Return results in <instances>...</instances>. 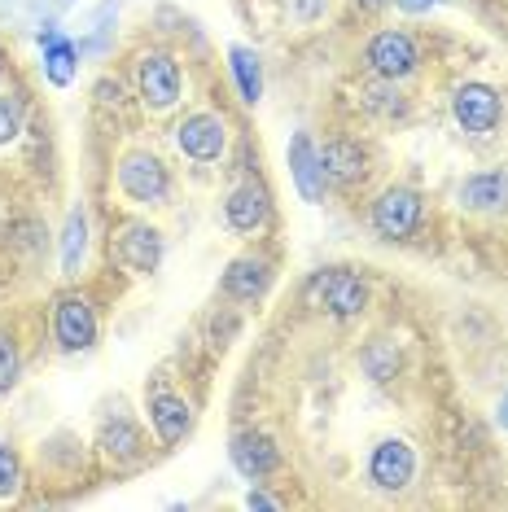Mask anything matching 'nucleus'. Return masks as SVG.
<instances>
[{
  "mask_svg": "<svg viewBox=\"0 0 508 512\" xmlns=\"http://www.w3.org/2000/svg\"><path fill=\"white\" fill-rule=\"evenodd\" d=\"M307 307L329 311L333 320H355L368 307V285L346 267H325L307 281Z\"/></svg>",
  "mask_w": 508,
  "mask_h": 512,
  "instance_id": "1",
  "label": "nucleus"
},
{
  "mask_svg": "<svg viewBox=\"0 0 508 512\" xmlns=\"http://www.w3.org/2000/svg\"><path fill=\"white\" fill-rule=\"evenodd\" d=\"M119 189L132 197L136 206H163L167 189H171V176H167L163 158L149 154V149H132V154H123V162H119Z\"/></svg>",
  "mask_w": 508,
  "mask_h": 512,
  "instance_id": "2",
  "label": "nucleus"
},
{
  "mask_svg": "<svg viewBox=\"0 0 508 512\" xmlns=\"http://www.w3.org/2000/svg\"><path fill=\"white\" fill-rule=\"evenodd\" d=\"M417 224H421V193L417 189H403V184H395V189H386L373 202V228H377V237L408 241L412 232H417Z\"/></svg>",
  "mask_w": 508,
  "mask_h": 512,
  "instance_id": "3",
  "label": "nucleus"
},
{
  "mask_svg": "<svg viewBox=\"0 0 508 512\" xmlns=\"http://www.w3.org/2000/svg\"><path fill=\"white\" fill-rule=\"evenodd\" d=\"M136 84H141V97L149 110H171L180 101V66L171 53H145L141 66H136Z\"/></svg>",
  "mask_w": 508,
  "mask_h": 512,
  "instance_id": "4",
  "label": "nucleus"
},
{
  "mask_svg": "<svg viewBox=\"0 0 508 512\" xmlns=\"http://www.w3.org/2000/svg\"><path fill=\"white\" fill-rule=\"evenodd\" d=\"M452 114L469 136H487V132H495V123H500L504 101H500V92L487 84H460L452 97Z\"/></svg>",
  "mask_w": 508,
  "mask_h": 512,
  "instance_id": "5",
  "label": "nucleus"
},
{
  "mask_svg": "<svg viewBox=\"0 0 508 512\" xmlns=\"http://www.w3.org/2000/svg\"><path fill=\"white\" fill-rule=\"evenodd\" d=\"M53 333H57V346H62V351H88V346L97 342V316H92L84 294L57 298Z\"/></svg>",
  "mask_w": 508,
  "mask_h": 512,
  "instance_id": "6",
  "label": "nucleus"
},
{
  "mask_svg": "<svg viewBox=\"0 0 508 512\" xmlns=\"http://www.w3.org/2000/svg\"><path fill=\"white\" fill-rule=\"evenodd\" d=\"M412 473H417V456L403 438L377 442L373 456H368V477H373L377 491H403L412 482Z\"/></svg>",
  "mask_w": 508,
  "mask_h": 512,
  "instance_id": "7",
  "label": "nucleus"
},
{
  "mask_svg": "<svg viewBox=\"0 0 508 512\" xmlns=\"http://www.w3.org/2000/svg\"><path fill=\"white\" fill-rule=\"evenodd\" d=\"M114 259L136 276L158 272V263H163V232L149 224H127L119 232V241H114Z\"/></svg>",
  "mask_w": 508,
  "mask_h": 512,
  "instance_id": "8",
  "label": "nucleus"
},
{
  "mask_svg": "<svg viewBox=\"0 0 508 512\" xmlns=\"http://www.w3.org/2000/svg\"><path fill=\"white\" fill-rule=\"evenodd\" d=\"M176 145L184 158L193 162H215L224 154V119L219 114H189L180 127H176Z\"/></svg>",
  "mask_w": 508,
  "mask_h": 512,
  "instance_id": "9",
  "label": "nucleus"
},
{
  "mask_svg": "<svg viewBox=\"0 0 508 512\" xmlns=\"http://www.w3.org/2000/svg\"><path fill=\"white\" fill-rule=\"evenodd\" d=\"M417 44L403 31H381V36L368 40V66L381 75V79H403L417 71Z\"/></svg>",
  "mask_w": 508,
  "mask_h": 512,
  "instance_id": "10",
  "label": "nucleus"
},
{
  "mask_svg": "<svg viewBox=\"0 0 508 512\" xmlns=\"http://www.w3.org/2000/svg\"><path fill=\"white\" fill-rule=\"evenodd\" d=\"M224 215H228V228L233 232H259L263 224H268V215H272V197L263 184H241V189L228 193V202H224Z\"/></svg>",
  "mask_w": 508,
  "mask_h": 512,
  "instance_id": "11",
  "label": "nucleus"
},
{
  "mask_svg": "<svg viewBox=\"0 0 508 512\" xmlns=\"http://www.w3.org/2000/svg\"><path fill=\"white\" fill-rule=\"evenodd\" d=\"M228 456H233L237 473H246L250 482H259V477H268L276 464H281V451H276V442L268 434H254V429H246V434L233 438V447H228Z\"/></svg>",
  "mask_w": 508,
  "mask_h": 512,
  "instance_id": "12",
  "label": "nucleus"
},
{
  "mask_svg": "<svg viewBox=\"0 0 508 512\" xmlns=\"http://www.w3.org/2000/svg\"><path fill=\"white\" fill-rule=\"evenodd\" d=\"M290 176L303 193V202H320L325 197V167H320V149L311 145L307 132H298L290 141Z\"/></svg>",
  "mask_w": 508,
  "mask_h": 512,
  "instance_id": "13",
  "label": "nucleus"
},
{
  "mask_svg": "<svg viewBox=\"0 0 508 512\" xmlns=\"http://www.w3.org/2000/svg\"><path fill=\"white\" fill-rule=\"evenodd\" d=\"M149 425H154V434L163 438L167 447H176L193 425V407L184 403L180 394H154V399H149Z\"/></svg>",
  "mask_w": 508,
  "mask_h": 512,
  "instance_id": "14",
  "label": "nucleus"
},
{
  "mask_svg": "<svg viewBox=\"0 0 508 512\" xmlns=\"http://www.w3.org/2000/svg\"><path fill=\"white\" fill-rule=\"evenodd\" d=\"M320 167H325V184H338V189H351V184L364 180V149L355 141H333L320 149Z\"/></svg>",
  "mask_w": 508,
  "mask_h": 512,
  "instance_id": "15",
  "label": "nucleus"
},
{
  "mask_svg": "<svg viewBox=\"0 0 508 512\" xmlns=\"http://www.w3.org/2000/svg\"><path fill=\"white\" fill-rule=\"evenodd\" d=\"M460 202L469 211H504L508 206V176L504 171H478L460 184Z\"/></svg>",
  "mask_w": 508,
  "mask_h": 512,
  "instance_id": "16",
  "label": "nucleus"
},
{
  "mask_svg": "<svg viewBox=\"0 0 508 512\" xmlns=\"http://www.w3.org/2000/svg\"><path fill=\"white\" fill-rule=\"evenodd\" d=\"M272 285V267L263 263V259H233L228 263V272H224V294H233L241 302H250V298H259L263 289Z\"/></svg>",
  "mask_w": 508,
  "mask_h": 512,
  "instance_id": "17",
  "label": "nucleus"
},
{
  "mask_svg": "<svg viewBox=\"0 0 508 512\" xmlns=\"http://www.w3.org/2000/svg\"><path fill=\"white\" fill-rule=\"evenodd\" d=\"M44 44V79H49L53 88H66L75 79V44L62 36V31H44L40 36Z\"/></svg>",
  "mask_w": 508,
  "mask_h": 512,
  "instance_id": "18",
  "label": "nucleus"
},
{
  "mask_svg": "<svg viewBox=\"0 0 508 512\" xmlns=\"http://www.w3.org/2000/svg\"><path fill=\"white\" fill-rule=\"evenodd\" d=\"M228 66H233L241 101L254 106V101L263 97V71H259V57H254V49H246V44H233V49H228Z\"/></svg>",
  "mask_w": 508,
  "mask_h": 512,
  "instance_id": "19",
  "label": "nucleus"
},
{
  "mask_svg": "<svg viewBox=\"0 0 508 512\" xmlns=\"http://www.w3.org/2000/svg\"><path fill=\"white\" fill-rule=\"evenodd\" d=\"M101 451L114 460H136L141 456V434H136V425L123 421V416L106 421V429H101Z\"/></svg>",
  "mask_w": 508,
  "mask_h": 512,
  "instance_id": "20",
  "label": "nucleus"
},
{
  "mask_svg": "<svg viewBox=\"0 0 508 512\" xmlns=\"http://www.w3.org/2000/svg\"><path fill=\"white\" fill-rule=\"evenodd\" d=\"M84 250H88V219H84V211H71L66 215V232H62V272L66 276L79 272Z\"/></svg>",
  "mask_w": 508,
  "mask_h": 512,
  "instance_id": "21",
  "label": "nucleus"
},
{
  "mask_svg": "<svg viewBox=\"0 0 508 512\" xmlns=\"http://www.w3.org/2000/svg\"><path fill=\"white\" fill-rule=\"evenodd\" d=\"M22 486V464H18V451L0 442V499H14Z\"/></svg>",
  "mask_w": 508,
  "mask_h": 512,
  "instance_id": "22",
  "label": "nucleus"
},
{
  "mask_svg": "<svg viewBox=\"0 0 508 512\" xmlns=\"http://www.w3.org/2000/svg\"><path fill=\"white\" fill-rule=\"evenodd\" d=\"M18 386V346L14 337L0 333V394H9Z\"/></svg>",
  "mask_w": 508,
  "mask_h": 512,
  "instance_id": "23",
  "label": "nucleus"
},
{
  "mask_svg": "<svg viewBox=\"0 0 508 512\" xmlns=\"http://www.w3.org/2000/svg\"><path fill=\"white\" fill-rule=\"evenodd\" d=\"M18 132H22V106H18V97H5V92H0V145H9Z\"/></svg>",
  "mask_w": 508,
  "mask_h": 512,
  "instance_id": "24",
  "label": "nucleus"
},
{
  "mask_svg": "<svg viewBox=\"0 0 508 512\" xmlns=\"http://www.w3.org/2000/svg\"><path fill=\"white\" fill-rule=\"evenodd\" d=\"M364 364H368V372H373L377 381H390L395 377V368H399V355L390 351V346H373V351L364 355Z\"/></svg>",
  "mask_w": 508,
  "mask_h": 512,
  "instance_id": "25",
  "label": "nucleus"
},
{
  "mask_svg": "<svg viewBox=\"0 0 508 512\" xmlns=\"http://www.w3.org/2000/svg\"><path fill=\"white\" fill-rule=\"evenodd\" d=\"M403 14H430L434 5H443V0H395Z\"/></svg>",
  "mask_w": 508,
  "mask_h": 512,
  "instance_id": "26",
  "label": "nucleus"
},
{
  "mask_svg": "<svg viewBox=\"0 0 508 512\" xmlns=\"http://www.w3.org/2000/svg\"><path fill=\"white\" fill-rule=\"evenodd\" d=\"M246 508H276V499L263 495V491H250V495H246Z\"/></svg>",
  "mask_w": 508,
  "mask_h": 512,
  "instance_id": "27",
  "label": "nucleus"
},
{
  "mask_svg": "<svg viewBox=\"0 0 508 512\" xmlns=\"http://www.w3.org/2000/svg\"><path fill=\"white\" fill-rule=\"evenodd\" d=\"M495 421H500V429H508V394L500 399V412H495Z\"/></svg>",
  "mask_w": 508,
  "mask_h": 512,
  "instance_id": "28",
  "label": "nucleus"
},
{
  "mask_svg": "<svg viewBox=\"0 0 508 512\" xmlns=\"http://www.w3.org/2000/svg\"><path fill=\"white\" fill-rule=\"evenodd\" d=\"M364 9H381V5H390V0H360Z\"/></svg>",
  "mask_w": 508,
  "mask_h": 512,
  "instance_id": "29",
  "label": "nucleus"
}]
</instances>
